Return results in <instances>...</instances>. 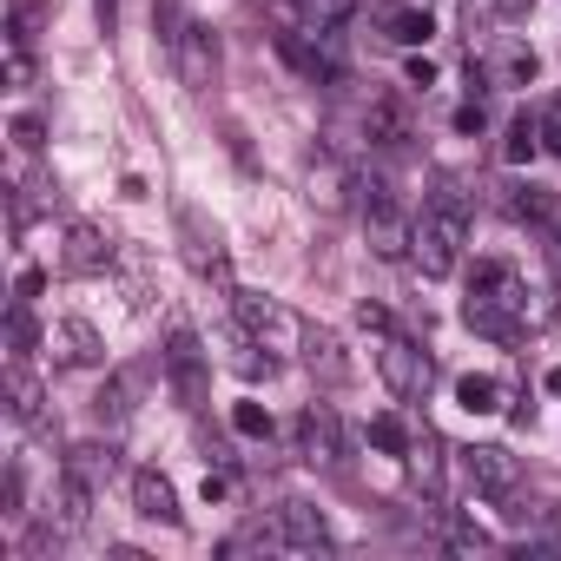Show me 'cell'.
<instances>
[{"label": "cell", "mask_w": 561, "mask_h": 561, "mask_svg": "<svg viewBox=\"0 0 561 561\" xmlns=\"http://www.w3.org/2000/svg\"><path fill=\"white\" fill-rule=\"evenodd\" d=\"M133 390H139V370H126V377H113L100 397H93V410H100V423H119V416H133Z\"/></svg>", "instance_id": "cell-20"}, {"label": "cell", "mask_w": 561, "mask_h": 561, "mask_svg": "<svg viewBox=\"0 0 561 561\" xmlns=\"http://www.w3.org/2000/svg\"><path fill=\"white\" fill-rule=\"evenodd\" d=\"M172 54H179V80H185L192 93H205V87L218 80V41H211V27L185 21V27L172 34Z\"/></svg>", "instance_id": "cell-7"}, {"label": "cell", "mask_w": 561, "mask_h": 561, "mask_svg": "<svg viewBox=\"0 0 561 561\" xmlns=\"http://www.w3.org/2000/svg\"><path fill=\"white\" fill-rule=\"evenodd\" d=\"M179 244H185V264L198 271V277H211V285H231V264H225V238H218V225H205L192 205L179 211Z\"/></svg>", "instance_id": "cell-6"}, {"label": "cell", "mask_w": 561, "mask_h": 561, "mask_svg": "<svg viewBox=\"0 0 561 561\" xmlns=\"http://www.w3.org/2000/svg\"><path fill=\"white\" fill-rule=\"evenodd\" d=\"M14 139H21V146L34 152V146H41V119H14Z\"/></svg>", "instance_id": "cell-34"}, {"label": "cell", "mask_w": 561, "mask_h": 561, "mask_svg": "<svg viewBox=\"0 0 561 561\" xmlns=\"http://www.w3.org/2000/svg\"><path fill=\"white\" fill-rule=\"evenodd\" d=\"M165 377H172V390H179V403H185V410H198V403H205V344H198L185 324H172V331H165Z\"/></svg>", "instance_id": "cell-3"}, {"label": "cell", "mask_w": 561, "mask_h": 561, "mask_svg": "<svg viewBox=\"0 0 561 561\" xmlns=\"http://www.w3.org/2000/svg\"><path fill=\"white\" fill-rule=\"evenodd\" d=\"M502 80H508V87H522V80H535V54H522V47H508V54H502Z\"/></svg>", "instance_id": "cell-29"}, {"label": "cell", "mask_w": 561, "mask_h": 561, "mask_svg": "<svg viewBox=\"0 0 561 561\" xmlns=\"http://www.w3.org/2000/svg\"><path fill=\"white\" fill-rule=\"evenodd\" d=\"M462 469H469V482H476L482 495H495V502H508L515 482H522V462H515L502 443H476V449H462Z\"/></svg>", "instance_id": "cell-8"}, {"label": "cell", "mask_w": 561, "mask_h": 561, "mask_svg": "<svg viewBox=\"0 0 561 561\" xmlns=\"http://www.w3.org/2000/svg\"><path fill=\"white\" fill-rule=\"evenodd\" d=\"M469 298H489V305H502V311H522V305H528L522 277H515V264H502V257H482V264H476Z\"/></svg>", "instance_id": "cell-12"}, {"label": "cell", "mask_w": 561, "mask_h": 561, "mask_svg": "<svg viewBox=\"0 0 561 561\" xmlns=\"http://www.w3.org/2000/svg\"><path fill=\"white\" fill-rule=\"evenodd\" d=\"M456 133H482V93H476V100L456 113Z\"/></svg>", "instance_id": "cell-31"}, {"label": "cell", "mask_w": 561, "mask_h": 561, "mask_svg": "<svg viewBox=\"0 0 561 561\" xmlns=\"http://www.w3.org/2000/svg\"><path fill=\"white\" fill-rule=\"evenodd\" d=\"M113 469H119V456H113L106 443H80V449H67V476H80L87 489H106Z\"/></svg>", "instance_id": "cell-17"}, {"label": "cell", "mask_w": 561, "mask_h": 561, "mask_svg": "<svg viewBox=\"0 0 561 561\" xmlns=\"http://www.w3.org/2000/svg\"><path fill=\"white\" fill-rule=\"evenodd\" d=\"M462 238H469V198L443 179V185L430 192V205H423L416 231H410V257L423 264V277H449V271H456Z\"/></svg>", "instance_id": "cell-1"}, {"label": "cell", "mask_w": 561, "mask_h": 561, "mask_svg": "<svg viewBox=\"0 0 561 561\" xmlns=\"http://www.w3.org/2000/svg\"><path fill=\"white\" fill-rule=\"evenodd\" d=\"M377 364H383V383H390L397 397H423V390H430V357H423L416 344H403V337H390Z\"/></svg>", "instance_id": "cell-10"}, {"label": "cell", "mask_w": 561, "mask_h": 561, "mask_svg": "<svg viewBox=\"0 0 561 561\" xmlns=\"http://www.w3.org/2000/svg\"><path fill=\"white\" fill-rule=\"evenodd\" d=\"M462 324L482 331V337H495V344H515V311H502V305H489V298H469V305H462Z\"/></svg>", "instance_id": "cell-19"}, {"label": "cell", "mask_w": 561, "mask_h": 561, "mask_svg": "<svg viewBox=\"0 0 561 561\" xmlns=\"http://www.w3.org/2000/svg\"><path fill=\"white\" fill-rule=\"evenodd\" d=\"M47 344H54L60 364H100V357H106V337H100L87 318H60V324L47 331Z\"/></svg>", "instance_id": "cell-13"}, {"label": "cell", "mask_w": 561, "mask_h": 561, "mask_svg": "<svg viewBox=\"0 0 561 561\" xmlns=\"http://www.w3.org/2000/svg\"><path fill=\"white\" fill-rule=\"evenodd\" d=\"M8 416L14 423H41V383H34V370L21 357L8 364Z\"/></svg>", "instance_id": "cell-18"}, {"label": "cell", "mask_w": 561, "mask_h": 561, "mask_svg": "<svg viewBox=\"0 0 561 561\" xmlns=\"http://www.w3.org/2000/svg\"><path fill=\"white\" fill-rule=\"evenodd\" d=\"M305 456L311 462H331V469L344 462V423H337L331 403H311L305 410Z\"/></svg>", "instance_id": "cell-14"}, {"label": "cell", "mask_w": 561, "mask_h": 561, "mask_svg": "<svg viewBox=\"0 0 561 561\" xmlns=\"http://www.w3.org/2000/svg\"><path fill=\"white\" fill-rule=\"evenodd\" d=\"M364 231H370V244L383 251V257H397V251H410V218L397 211V198H390V185L383 179H370L364 185Z\"/></svg>", "instance_id": "cell-5"}, {"label": "cell", "mask_w": 561, "mask_h": 561, "mask_svg": "<svg viewBox=\"0 0 561 561\" xmlns=\"http://www.w3.org/2000/svg\"><path fill=\"white\" fill-rule=\"evenodd\" d=\"M351 8H357V0H298V14H305L311 34H337L351 21Z\"/></svg>", "instance_id": "cell-21"}, {"label": "cell", "mask_w": 561, "mask_h": 561, "mask_svg": "<svg viewBox=\"0 0 561 561\" xmlns=\"http://www.w3.org/2000/svg\"><path fill=\"white\" fill-rule=\"evenodd\" d=\"M8 344H14V357H21V364H27V351L41 344V337H34V318H27V305H14V318H8Z\"/></svg>", "instance_id": "cell-27"}, {"label": "cell", "mask_w": 561, "mask_h": 561, "mask_svg": "<svg viewBox=\"0 0 561 561\" xmlns=\"http://www.w3.org/2000/svg\"><path fill=\"white\" fill-rule=\"evenodd\" d=\"M541 152H561V106L541 119Z\"/></svg>", "instance_id": "cell-32"}, {"label": "cell", "mask_w": 561, "mask_h": 561, "mask_svg": "<svg viewBox=\"0 0 561 561\" xmlns=\"http://www.w3.org/2000/svg\"><path fill=\"white\" fill-rule=\"evenodd\" d=\"M298 351H305V370L318 383H351V357H344V337L324 331V324H305L298 331Z\"/></svg>", "instance_id": "cell-9"}, {"label": "cell", "mask_w": 561, "mask_h": 561, "mask_svg": "<svg viewBox=\"0 0 561 561\" xmlns=\"http://www.w3.org/2000/svg\"><path fill=\"white\" fill-rule=\"evenodd\" d=\"M21 495H27V476L8 469V482H0V502H8V515H21Z\"/></svg>", "instance_id": "cell-30"}, {"label": "cell", "mask_w": 561, "mask_h": 561, "mask_svg": "<svg viewBox=\"0 0 561 561\" xmlns=\"http://www.w3.org/2000/svg\"><path fill=\"white\" fill-rule=\"evenodd\" d=\"M495 8H502V21H522V14L535 8V0H495Z\"/></svg>", "instance_id": "cell-37"}, {"label": "cell", "mask_w": 561, "mask_h": 561, "mask_svg": "<svg viewBox=\"0 0 561 561\" xmlns=\"http://www.w3.org/2000/svg\"><path fill=\"white\" fill-rule=\"evenodd\" d=\"M364 133H370V146H383V152H403V146L416 139V133H410V106H403L397 93H377V100H370Z\"/></svg>", "instance_id": "cell-11"}, {"label": "cell", "mask_w": 561, "mask_h": 561, "mask_svg": "<svg viewBox=\"0 0 561 561\" xmlns=\"http://www.w3.org/2000/svg\"><path fill=\"white\" fill-rule=\"evenodd\" d=\"M133 508H139L146 522H165V528L185 515V508H179V489H172L159 469H139V476H133Z\"/></svg>", "instance_id": "cell-15"}, {"label": "cell", "mask_w": 561, "mask_h": 561, "mask_svg": "<svg viewBox=\"0 0 561 561\" xmlns=\"http://www.w3.org/2000/svg\"><path fill=\"white\" fill-rule=\"evenodd\" d=\"M231 430H238V436H271V416H264L257 403H238V410H231Z\"/></svg>", "instance_id": "cell-28"}, {"label": "cell", "mask_w": 561, "mask_h": 561, "mask_svg": "<svg viewBox=\"0 0 561 561\" xmlns=\"http://www.w3.org/2000/svg\"><path fill=\"white\" fill-rule=\"evenodd\" d=\"M502 152H508V165L535 159V152H541V119H528V113H522V119L508 126V146H502Z\"/></svg>", "instance_id": "cell-24"}, {"label": "cell", "mask_w": 561, "mask_h": 561, "mask_svg": "<svg viewBox=\"0 0 561 561\" xmlns=\"http://www.w3.org/2000/svg\"><path fill=\"white\" fill-rule=\"evenodd\" d=\"M456 403H462L469 416H489V410L502 403V390H495V377H462V383H456Z\"/></svg>", "instance_id": "cell-22"}, {"label": "cell", "mask_w": 561, "mask_h": 561, "mask_svg": "<svg viewBox=\"0 0 561 561\" xmlns=\"http://www.w3.org/2000/svg\"><path fill=\"white\" fill-rule=\"evenodd\" d=\"M225 495H231V476L211 469V476H205V502H225Z\"/></svg>", "instance_id": "cell-36"}, {"label": "cell", "mask_w": 561, "mask_h": 561, "mask_svg": "<svg viewBox=\"0 0 561 561\" xmlns=\"http://www.w3.org/2000/svg\"><path fill=\"white\" fill-rule=\"evenodd\" d=\"M231 311H238V324H244V337H257L264 351H285L305 324H291L285 318V305H271L264 291H231Z\"/></svg>", "instance_id": "cell-4"}, {"label": "cell", "mask_w": 561, "mask_h": 561, "mask_svg": "<svg viewBox=\"0 0 561 561\" xmlns=\"http://www.w3.org/2000/svg\"><path fill=\"white\" fill-rule=\"evenodd\" d=\"M436 80V67L430 60H410V73H403V87H430Z\"/></svg>", "instance_id": "cell-33"}, {"label": "cell", "mask_w": 561, "mask_h": 561, "mask_svg": "<svg viewBox=\"0 0 561 561\" xmlns=\"http://www.w3.org/2000/svg\"><path fill=\"white\" fill-rule=\"evenodd\" d=\"M357 324H364V331H390V318H383V305H364V311H357Z\"/></svg>", "instance_id": "cell-35"}, {"label": "cell", "mask_w": 561, "mask_h": 561, "mask_svg": "<svg viewBox=\"0 0 561 561\" xmlns=\"http://www.w3.org/2000/svg\"><path fill=\"white\" fill-rule=\"evenodd\" d=\"M113 264V238L100 225H73L67 231V271H106Z\"/></svg>", "instance_id": "cell-16"}, {"label": "cell", "mask_w": 561, "mask_h": 561, "mask_svg": "<svg viewBox=\"0 0 561 561\" xmlns=\"http://www.w3.org/2000/svg\"><path fill=\"white\" fill-rule=\"evenodd\" d=\"M251 541L271 548V554H324V548H331V522H324L311 502H285Z\"/></svg>", "instance_id": "cell-2"}, {"label": "cell", "mask_w": 561, "mask_h": 561, "mask_svg": "<svg viewBox=\"0 0 561 561\" xmlns=\"http://www.w3.org/2000/svg\"><path fill=\"white\" fill-rule=\"evenodd\" d=\"M410 469H416V482H423V489H436V482H443V443H436V430H423V436H416Z\"/></svg>", "instance_id": "cell-23"}, {"label": "cell", "mask_w": 561, "mask_h": 561, "mask_svg": "<svg viewBox=\"0 0 561 561\" xmlns=\"http://www.w3.org/2000/svg\"><path fill=\"white\" fill-rule=\"evenodd\" d=\"M370 443H377L383 456H403V449H410V430H403L397 416H377V423H370Z\"/></svg>", "instance_id": "cell-26"}, {"label": "cell", "mask_w": 561, "mask_h": 561, "mask_svg": "<svg viewBox=\"0 0 561 561\" xmlns=\"http://www.w3.org/2000/svg\"><path fill=\"white\" fill-rule=\"evenodd\" d=\"M390 41L423 47V41H430V14H423V8H397V14H390Z\"/></svg>", "instance_id": "cell-25"}]
</instances>
